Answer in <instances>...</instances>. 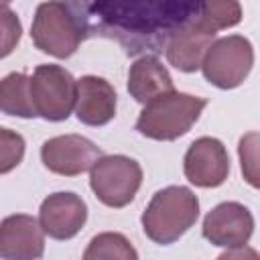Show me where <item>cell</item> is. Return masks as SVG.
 <instances>
[{
  "mask_svg": "<svg viewBox=\"0 0 260 260\" xmlns=\"http://www.w3.org/2000/svg\"><path fill=\"white\" fill-rule=\"evenodd\" d=\"M85 219L87 205L79 195L71 191L49 195L39 209V221L45 234L53 240H71L85 225Z\"/></svg>",
  "mask_w": 260,
  "mask_h": 260,
  "instance_id": "10",
  "label": "cell"
},
{
  "mask_svg": "<svg viewBox=\"0 0 260 260\" xmlns=\"http://www.w3.org/2000/svg\"><path fill=\"white\" fill-rule=\"evenodd\" d=\"M142 185L140 165L124 154H104L89 171V187L108 207L128 205Z\"/></svg>",
  "mask_w": 260,
  "mask_h": 260,
  "instance_id": "4",
  "label": "cell"
},
{
  "mask_svg": "<svg viewBox=\"0 0 260 260\" xmlns=\"http://www.w3.org/2000/svg\"><path fill=\"white\" fill-rule=\"evenodd\" d=\"M254 65V49L252 43L242 35H230L215 39L207 49L201 71L203 77L219 87V89H234L250 75Z\"/></svg>",
  "mask_w": 260,
  "mask_h": 260,
  "instance_id": "5",
  "label": "cell"
},
{
  "mask_svg": "<svg viewBox=\"0 0 260 260\" xmlns=\"http://www.w3.org/2000/svg\"><path fill=\"white\" fill-rule=\"evenodd\" d=\"M201 20L213 30L232 28L242 20V6L238 0H203Z\"/></svg>",
  "mask_w": 260,
  "mask_h": 260,
  "instance_id": "17",
  "label": "cell"
},
{
  "mask_svg": "<svg viewBox=\"0 0 260 260\" xmlns=\"http://www.w3.org/2000/svg\"><path fill=\"white\" fill-rule=\"evenodd\" d=\"M30 37L35 47L43 53L57 59H67L77 51L83 32L65 2L47 0L37 6Z\"/></svg>",
  "mask_w": 260,
  "mask_h": 260,
  "instance_id": "3",
  "label": "cell"
},
{
  "mask_svg": "<svg viewBox=\"0 0 260 260\" xmlns=\"http://www.w3.org/2000/svg\"><path fill=\"white\" fill-rule=\"evenodd\" d=\"M24 156V140L20 134L2 128L0 130V173H10L16 165H20Z\"/></svg>",
  "mask_w": 260,
  "mask_h": 260,
  "instance_id": "19",
  "label": "cell"
},
{
  "mask_svg": "<svg viewBox=\"0 0 260 260\" xmlns=\"http://www.w3.org/2000/svg\"><path fill=\"white\" fill-rule=\"evenodd\" d=\"M171 91H175L173 77L154 55H144L130 65L128 93L136 102L148 104V102H152L165 93H171Z\"/></svg>",
  "mask_w": 260,
  "mask_h": 260,
  "instance_id": "14",
  "label": "cell"
},
{
  "mask_svg": "<svg viewBox=\"0 0 260 260\" xmlns=\"http://www.w3.org/2000/svg\"><path fill=\"white\" fill-rule=\"evenodd\" d=\"M183 171L195 187H219L230 173V156L221 140L201 136L191 142L183 158Z\"/></svg>",
  "mask_w": 260,
  "mask_h": 260,
  "instance_id": "9",
  "label": "cell"
},
{
  "mask_svg": "<svg viewBox=\"0 0 260 260\" xmlns=\"http://www.w3.org/2000/svg\"><path fill=\"white\" fill-rule=\"evenodd\" d=\"M203 238L219 248L234 250L248 246L254 232V217L250 209L238 201H223L215 205L203 219Z\"/></svg>",
  "mask_w": 260,
  "mask_h": 260,
  "instance_id": "8",
  "label": "cell"
},
{
  "mask_svg": "<svg viewBox=\"0 0 260 260\" xmlns=\"http://www.w3.org/2000/svg\"><path fill=\"white\" fill-rule=\"evenodd\" d=\"M116 89L98 75H83L77 79L75 116L81 124L104 126L116 116Z\"/></svg>",
  "mask_w": 260,
  "mask_h": 260,
  "instance_id": "13",
  "label": "cell"
},
{
  "mask_svg": "<svg viewBox=\"0 0 260 260\" xmlns=\"http://www.w3.org/2000/svg\"><path fill=\"white\" fill-rule=\"evenodd\" d=\"M85 260H100V258H120V260H136L138 252L132 244L116 232H104L91 238L87 250L83 252Z\"/></svg>",
  "mask_w": 260,
  "mask_h": 260,
  "instance_id": "16",
  "label": "cell"
},
{
  "mask_svg": "<svg viewBox=\"0 0 260 260\" xmlns=\"http://www.w3.org/2000/svg\"><path fill=\"white\" fill-rule=\"evenodd\" d=\"M0 108L6 116L35 118L37 108L30 93V77L24 73H8L0 83Z\"/></svg>",
  "mask_w": 260,
  "mask_h": 260,
  "instance_id": "15",
  "label": "cell"
},
{
  "mask_svg": "<svg viewBox=\"0 0 260 260\" xmlns=\"http://www.w3.org/2000/svg\"><path fill=\"white\" fill-rule=\"evenodd\" d=\"M213 41H215L213 28H209L201 18L189 20L177 32H173L171 41L167 43V59L175 69L193 73L201 69L203 57Z\"/></svg>",
  "mask_w": 260,
  "mask_h": 260,
  "instance_id": "12",
  "label": "cell"
},
{
  "mask_svg": "<svg viewBox=\"0 0 260 260\" xmlns=\"http://www.w3.org/2000/svg\"><path fill=\"white\" fill-rule=\"evenodd\" d=\"M205 106L207 100L191 93H165L144 104L136 120V130L152 140H177L193 128Z\"/></svg>",
  "mask_w": 260,
  "mask_h": 260,
  "instance_id": "2",
  "label": "cell"
},
{
  "mask_svg": "<svg viewBox=\"0 0 260 260\" xmlns=\"http://www.w3.org/2000/svg\"><path fill=\"white\" fill-rule=\"evenodd\" d=\"M199 217V199L189 187L171 185L156 191L140 221L146 238L167 246L177 242Z\"/></svg>",
  "mask_w": 260,
  "mask_h": 260,
  "instance_id": "1",
  "label": "cell"
},
{
  "mask_svg": "<svg viewBox=\"0 0 260 260\" xmlns=\"http://www.w3.org/2000/svg\"><path fill=\"white\" fill-rule=\"evenodd\" d=\"M37 114L51 122L67 120L77 102V79L61 65H39L30 77Z\"/></svg>",
  "mask_w": 260,
  "mask_h": 260,
  "instance_id": "6",
  "label": "cell"
},
{
  "mask_svg": "<svg viewBox=\"0 0 260 260\" xmlns=\"http://www.w3.org/2000/svg\"><path fill=\"white\" fill-rule=\"evenodd\" d=\"M238 156L244 181L260 189V132H248L238 142Z\"/></svg>",
  "mask_w": 260,
  "mask_h": 260,
  "instance_id": "18",
  "label": "cell"
},
{
  "mask_svg": "<svg viewBox=\"0 0 260 260\" xmlns=\"http://www.w3.org/2000/svg\"><path fill=\"white\" fill-rule=\"evenodd\" d=\"M8 2H12V0H2V4H6V6H8Z\"/></svg>",
  "mask_w": 260,
  "mask_h": 260,
  "instance_id": "21",
  "label": "cell"
},
{
  "mask_svg": "<svg viewBox=\"0 0 260 260\" xmlns=\"http://www.w3.org/2000/svg\"><path fill=\"white\" fill-rule=\"evenodd\" d=\"M100 156H104L100 146L79 134L55 136L45 140L41 146L43 165L51 173L63 177H75L85 171H91Z\"/></svg>",
  "mask_w": 260,
  "mask_h": 260,
  "instance_id": "7",
  "label": "cell"
},
{
  "mask_svg": "<svg viewBox=\"0 0 260 260\" xmlns=\"http://www.w3.org/2000/svg\"><path fill=\"white\" fill-rule=\"evenodd\" d=\"M20 20L16 18V14L4 4L2 8V57L10 55V51L16 47V43L20 41Z\"/></svg>",
  "mask_w": 260,
  "mask_h": 260,
  "instance_id": "20",
  "label": "cell"
},
{
  "mask_svg": "<svg viewBox=\"0 0 260 260\" xmlns=\"http://www.w3.org/2000/svg\"><path fill=\"white\" fill-rule=\"evenodd\" d=\"M45 252V230L39 219L26 213H14L0 223V258L32 260Z\"/></svg>",
  "mask_w": 260,
  "mask_h": 260,
  "instance_id": "11",
  "label": "cell"
}]
</instances>
